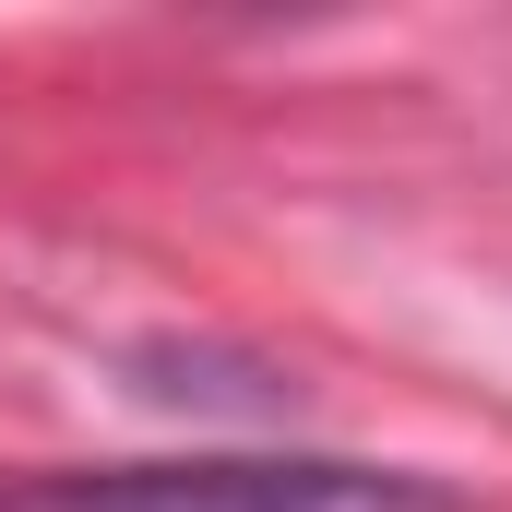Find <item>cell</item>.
Segmentation results:
<instances>
[{"mask_svg": "<svg viewBox=\"0 0 512 512\" xmlns=\"http://www.w3.org/2000/svg\"><path fill=\"white\" fill-rule=\"evenodd\" d=\"M0 512H465L417 465L358 453H155V465H60L0 489Z\"/></svg>", "mask_w": 512, "mask_h": 512, "instance_id": "obj_1", "label": "cell"}]
</instances>
